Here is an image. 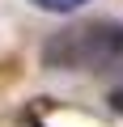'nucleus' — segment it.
<instances>
[{
    "label": "nucleus",
    "mask_w": 123,
    "mask_h": 127,
    "mask_svg": "<svg viewBox=\"0 0 123 127\" xmlns=\"http://www.w3.org/2000/svg\"><path fill=\"white\" fill-rule=\"evenodd\" d=\"M119 47H123L119 26H81V30H68L64 38H55L47 47V59L64 64V68H89L98 59H110Z\"/></svg>",
    "instance_id": "f257e3e1"
},
{
    "label": "nucleus",
    "mask_w": 123,
    "mask_h": 127,
    "mask_svg": "<svg viewBox=\"0 0 123 127\" xmlns=\"http://www.w3.org/2000/svg\"><path fill=\"white\" fill-rule=\"evenodd\" d=\"M38 9H47V13H72V9H81L85 0H34Z\"/></svg>",
    "instance_id": "f03ea898"
},
{
    "label": "nucleus",
    "mask_w": 123,
    "mask_h": 127,
    "mask_svg": "<svg viewBox=\"0 0 123 127\" xmlns=\"http://www.w3.org/2000/svg\"><path fill=\"white\" fill-rule=\"evenodd\" d=\"M110 106H115V110L123 114V89H115V93H110Z\"/></svg>",
    "instance_id": "7ed1b4c3"
}]
</instances>
